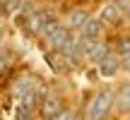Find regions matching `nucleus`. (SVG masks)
Returning a JSON list of instances; mask_svg holds the SVG:
<instances>
[{"mask_svg": "<svg viewBox=\"0 0 130 120\" xmlns=\"http://www.w3.org/2000/svg\"><path fill=\"white\" fill-rule=\"evenodd\" d=\"M87 19H89V12L84 7H75L72 12L68 14V29H82L84 24H87Z\"/></svg>", "mask_w": 130, "mask_h": 120, "instance_id": "8", "label": "nucleus"}, {"mask_svg": "<svg viewBox=\"0 0 130 120\" xmlns=\"http://www.w3.org/2000/svg\"><path fill=\"white\" fill-rule=\"evenodd\" d=\"M125 17H128V22H130V12H128V14H125Z\"/></svg>", "mask_w": 130, "mask_h": 120, "instance_id": "18", "label": "nucleus"}, {"mask_svg": "<svg viewBox=\"0 0 130 120\" xmlns=\"http://www.w3.org/2000/svg\"><path fill=\"white\" fill-rule=\"evenodd\" d=\"M121 19H123V12L118 10V5L113 3V0H111V3H106V5L101 7V14H99L101 27H116Z\"/></svg>", "mask_w": 130, "mask_h": 120, "instance_id": "3", "label": "nucleus"}, {"mask_svg": "<svg viewBox=\"0 0 130 120\" xmlns=\"http://www.w3.org/2000/svg\"><path fill=\"white\" fill-rule=\"evenodd\" d=\"M7 65H10V55H7V51H5V48H0V74L7 70Z\"/></svg>", "mask_w": 130, "mask_h": 120, "instance_id": "14", "label": "nucleus"}, {"mask_svg": "<svg viewBox=\"0 0 130 120\" xmlns=\"http://www.w3.org/2000/svg\"><path fill=\"white\" fill-rule=\"evenodd\" d=\"M116 53H118V55H123V58L130 55V34H125V36H121L116 41Z\"/></svg>", "mask_w": 130, "mask_h": 120, "instance_id": "11", "label": "nucleus"}, {"mask_svg": "<svg viewBox=\"0 0 130 120\" xmlns=\"http://www.w3.org/2000/svg\"><path fill=\"white\" fill-rule=\"evenodd\" d=\"M116 108L118 113H130V82L125 84H121L118 87V91H116Z\"/></svg>", "mask_w": 130, "mask_h": 120, "instance_id": "6", "label": "nucleus"}, {"mask_svg": "<svg viewBox=\"0 0 130 120\" xmlns=\"http://www.w3.org/2000/svg\"><path fill=\"white\" fill-rule=\"evenodd\" d=\"M14 118L17 120H34V111H29V108H24V106H17Z\"/></svg>", "mask_w": 130, "mask_h": 120, "instance_id": "12", "label": "nucleus"}, {"mask_svg": "<svg viewBox=\"0 0 130 120\" xmlns=\"http://www.w3.org/2000/svg\"><path fill=\"white\" fill-rule=\"evenodd\" d=\"M123 70H125V72H130V55L123 58Z\"/></svg>", "mask_w": 130, "mask_h": 120, "instance_id": "17", "label": "nucleus"}, {"mask_svg": "<svg viewBox=\"0 0 130 120\" xmlns=\"http://www.w3.org/2000/svg\"><path fill=\"white\" fill-rule=\"evenodd\" d=\"M63 111H65V108H63L60 94H48V96L43 98V103H41V115H43V120L58 115V113H63Z\"/></svg>", "mask_w": 130, "mask_h": 120, "instance_id": "4", "label": "nucleus"}, {"mask_svg": "<svg viewBox=\"0 0 130 120\" xmlns=\"http://www.w3.org/2000/svg\"><path fill=\"white\" fill-rule=\"evenodd\" d=\"M101 22L99 19H87V24H84L82 29H79V36L82 38H92V41H101Z\"/></svg>", "mask_w": 130, "mask_h": 120, "instance_id": "7", "label": "nucleus"}, {"mask_svg": "<svg viewBox=\"0 0 130 120\" xmlns=\"http://www.w3.org/2000/svg\"><path fill=\"white\" fill-rule=\"evenodd\" d=\"M113 106H116V94H113L108 87L99 89V91L94 94V98L89 101L87 120H106V115L111 113Z\"/></svg>", "mask_w": 130, "mask_h": 120, "instance_id": "1", "label": "nucleus"}, {"mask_svg": "<svg viewBox=\"0 0 130 120\" xmlns=\"http://www.w3.org/2000/svg\"><path fill=\"white\" fill-rule=\"evenodd\" d=\"M24 3L27 0H5V7H7V12H17L24 7Z\"/></svg>", "mask_w": 130, "mask_h": 120, "instance_id": "13", "label": "nucleus"}, {"mask_svg": "<svg viewBox=\"0 0 130 120\" xmlns=\"http://www.w3.org/2000/svg\"><path fill=\"white\" fill-rule=\"evenodd\" d=\"M108 53H111V51H108V43H106V41H96V46L92 48V53L87 55V60H89L92 65H99L104 58L108 55Z\"/></svg>", "mask_w": 130, "mask_h": 120, "instance_id": "10", "label": "nucleus"}, {"mask_svg": "<svg viewBox=\"0 0 130 120\" xmlns=\"http://www.w3.org/2000/svg\"><path fill=\"white\" fill-rule=\"evenodd\" d=\"M72 115H70V111H63V113H58V115H53V118H48V120H70Z\"/></svg>", "mask_w": 130, "mask_h": 120, "instance_id": "16", "label": "nucleus"}, {"mask_svg": "<svg viewBox=\"0 0 130 120\" xmlns=\"http://www.w3.org/2000/svg\"><path fill=\"white\" fill-rule=\"evenodd\" d=\"M118 70H123V60H118L113 53H108V55L99 63V74H101L104 79H111L113 74H118Z\"/></svg>", "mask_w": 130, "mask_h": 120, "instance_id": "5", "label": "nucleus"}, {"mask_svg": "<svg viewBox=\"0 0 130 120\" xmlns=\"http://www.w3.org/2000/svg\"><path fill=\"white\" fill-rule=\"evenodd\" d=\"M113 3L118 5V10L123 12V17H125V14L130 12V0H113Z\"/></svg>", "mask_w": 130, "mask_h": 120, "instance_id": "15", "label": "nucleus"}, {"mask_svg": "<svg viewBox=\"0 0 130 120\" xmlns=\"http://www.w3.org/2000/svg\"><path fill=\"white\" fill-rule=\"evenodd\" d=\"M46 63H48V67H51L56 74H63L65 70H68V65H65V58H63L58 51H48V53H46Z\"/></svg>", "mask_w": 130, "mask_h": 120, "instance_id": "9", "label": "nucleus"}, {"mask_svg": "<svg viewBox=\"0 0 130 120\" xmlns=\"http://www.w3.org/2000/svg\"><path fill=\"white\" fill-rule=\"evenodd\" d=\"M75 41V36H72V29H68V27H63V24H58V29L51 34V36L46 38V43L53 48V51H63L68 43H72Z\"/></svg>", "mask_w": 130, "mask_h": 120, "instance_id": "2", "label": "nucleus"}]
</instances>
